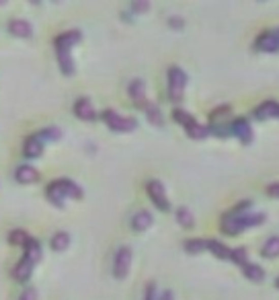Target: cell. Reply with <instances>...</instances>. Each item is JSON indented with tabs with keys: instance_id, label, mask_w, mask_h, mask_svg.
Wrapping results in <instances>:
<instances>
[{
	"instance_id": "1",
	"label": "cell",
	"mask_w": 279,
	"mask_h": 300,
	"mask_svg": "<svg viewBox=\"0 0 279 300\" xmlns=\"http://www.w3.org/2000/svg\"><path fill=\"white\" fill-rule=\"evenodd\" d=\"M251 202H242L234 212H228L222 218V230L226 234H240L246 228H253L261 222H265V214L263 212H249Z\"/></svg>"
},
{
	"instance_id": "2",
	"label": "cell",
	"mask_w": 279,
	"mask_h": 300,
	"mask_svg": "<svg viewBox=\"0 0 279 300\" xmlns=\"http://www.w3.org/2000/svg\"><path fill=\"white\" fill-rule=\"evenodd\" d=\"M47 197L51 199L55 206H64L66 197H72V199H80L82 197V187H78L70 179H55L47 187Z\"/></svg>"
},
{
	"instance_id": "3",
	"label": "cell",
	"mask_w": 279,
	"mask_h": 300,
	"mask_svg": "<svg viewBox=\"0 0 279 300\" xmlns=\"http://www.w3.org/2000/svg\"><path fill=\"white\" fill-rule=\"evenodd\" d=\"M185 86H187V74L183 68L179 66H171L169 68V99L175 103H179L183 95H185Z\"/></svg>"
},
{
	"instance_id": "4",
	"label": "cell",
	"mask_w": 279,
	"mask_h": 300,
	"mask_svg": "<svg viewBox=\"0 0 279 300\" xmlns=\"http://www.w3.org/2000/svg\"><path fill=\"white\" fill-rule=\"evenodd\" d=\"M101 117H103V122H105L111 130H115V132H132V130L138 128L136 117H126V115H121V113H117V111H111V109L103 111Z\"/></svg>"
},
{
	"instance_id": "5",
	"label": "cell",
	"mask_w": 279,
	"mask_h": 300,
	"mask_svg": "<svg viewBox=\"0 0 279 300\" xmlns=\"http://www.w3.org/2000/svg\"><path fill=\"white\" fill-rule=\"evenodd\" d=\"M146 191H148L150 199L154 202V206L158 210H162V212L171 210V202H169V197H166V189H164V185L158 179H150L146 183Z\"/></svg>"
},
{
	"instance_id": "6",
	"label": "cell",
	"mask_w": 279,
	"mask_h": 300,
	"mask_svg": "<svg viewBox=\"0 0 279 300\" xmlns=\"http://www.w3.org/2000/svg\"><path fill=\"white\" fill-rule=\"evenodd\" d=\"M132 259H134V253L130 247H119L117 253H115V259H113V274L117 280H123L132 267Z\"/></svg>"
},
{
	"instance_id": "7",
	"label": "cell",
	"mask_w": 279,
	"mask_h": 300,
	"mask_svg": "<svg viewBox=\"0 0 279 300\" xmlns=\"http://www.w3.org/2000/svg\"><path fill=\"white\" fill-rule=\"evenodd\" d=\"M257 49H259V52H265V54L279 52V33H277V29L261 33L257 37Z\"/></svg>"
},
{
	"instance_id": "8",
	"label": "cell",
	"mask_w": 279,
	"mask_h": 300,
	"mask_svg": "<svg viewBox=\"0 0 279 300\" xmlns=\"http://www.w3.org/2000/svg\"><path fill=\"white\" fill-rule=\"evenodd\" d=\"M230 134H232V136H236L242 144H249V142L253 140V126H251V122H249V119L238 117V119H234V122H232V126H230Z\"/></svg>"
},
{
	"instance_id": "9",
	"label": "cell",
	"mask_w": 279,
	"mask_h": 300,
	"mask_svg": "<svg viewBox=\"0 0 279 300\" xmlns=\"http://www.w3.org/2000/svg\"><path fill=\"white\" fill-rule=\"evenodd\" d=\"M128 91H130L132 101H134L138 107H146V105H148V101H146V84H144L142 78H134V80L130 82Z\"/></svg>"
},
{
	"instance_id": "10",
	"label": "cell",
	"mask_w": 279,
	"mask_h": 300,
	"mask_svg": "<svg viewBox=\"0 0 279 300\" xmlns=\"http://www.w3.org/2000/svg\"><path fill=\"white\" fill-rule=\"evenodd\" d=\"M255 117L257 119H273L279 117V103L269 99V101H263L257 109H255Z\"/></svg>"
},
{
	"instance_id": "11",
	"label": "cell",
	"mask_w": 279,
	"mask_h": 300,
	"mask_svg": "<svg viewBox=\"0 0 279 300\" xmlns=\"http://www.w3.org/2000/svg\"><path fill=\"white\" fill-rule=\"evenodd\" d=\"M74 113H76V117H80V119H84V122H92V119L97 117L95 107H92V103L88 101L86 97H80L78 101H76V105H74Z\"/></svg>"
},
{
	"instance_id": "12",
	"label": "cell",
	"mask_w": 279,
	"mask_h": 300,
	"mask_svg": "<svg viewBox=\"0 0 279 300\" xmlns=\"http://www.w3.org/2000/svg\"><path fill=\"white\" fill-rule=\"evenodd\" d=\"M23 153H25V157H29V159L41 157V153H43V140H41L37 134H35V136H29V138L25 140Z\"/></svg>"
},
{
	"instance_id": "13",
	"label": "cell",
	"mask_w": 279,
	"mask_h": 300,
	"mask_svg": "<svg viewBox=\"0 0 279 300\" xmlns=\"http://www.w3.org/2000/svg\"><path fill=\"white\" fill-rule=\"evenodd\" d=\"M80 37H82V33L76 31V29L66 31V33H62V35L55 37V49H70L72 45H76V43L80 41Z\"/></svg>"
},
{
	"instance_id": "14",
	"label": "cell",
	"mask_w": 279,
	"mask_h": 300,
	"mask_svg": "<svg viewBox=\"0 0 279 300\" xmlns=\"http://www.w3.org/2000/svg\"><path fill=\"white\" fill-rule=\"evenodd\" d=\"M152 222H154V218H152V214H150L148 210H140V212H136L134 218H132V226H134L138 232L148 230V228L152 226Z\"/></svg>"
},
{
	"instance_id": "15",
	"label": "cell",
	"mask_w": 279,
	"mask_h": 300,
	"mask_svg": "<svg viewBox=\"0 0 279 300\" xmlns=\"http://www.w3.org/2000/svg\"><path fill=\"white\" fill-rule=\"evenodd\" d=\"M242 274L246 276V280L255 282V284H261L265 280V269L259 265V263H253V261H246L242 265Z\"/></svg>"
},
{
	"instance_id": "16",
	"label": "cell",
	"mask_w": 279,
	"mask_h": 300,
	"mask_svg": "<svg viewBox=\"0 0 279 300\" xmlns=\"http://www.w3.org/2000/svg\"><path fill=\"white\" fill-rule=\"evenodd\" d=\"M17 181L19 183H35L37 179H39V173H37V169H33L31 165H21L19 169H17Z\"/></svg>"
},
{
	"instance_id": "17",
	"label": "cell",
	"mask_w": 279,
	"mask_h": 300,
	"mask_svg": "<svg viewBox=\"0 0 279 300\" xmlns=\"http://www.w3.org/2000/svg\"><path fill=\"white\" fill-rule=\"evenodd\" d=\"M31 272H33V263H31L27 257H23V259L15 265L13 276H15V280H17V282H27V280H29V276H31Z\"/></svg>"
},
{
	"instance_id": "18",
	"label": "cell",
	"mask_w": 279,
	"mask_h": 300,
	"mask_svg": "<svg viewBox=\"0 0 279 300\" xmlns=\"http://www.w3.org/2000/svg\"><path fill=\"white\" fill-rule=\"evenodd\" d=\"M9 31L13 35H17V37H31V33H33L31 25L27 21H23V19H13L9 23Z\"/></svg>"
},
{
	"instance_id": "19",
	"label": "cell",
	"mask_w": 279,
	"mask_h": 300,
	"mask_svg": "<svg viewBox=\"0 0 279 300\" xmlns=\"http://www.w3.org/2000/svg\"><path fill=\"white\" fill-rule=\"evenodd\" d=\"M58 52V62H60V68L66 76H72L74 74V62L70 58V49H55Z\"/></svg>"
},
{
	"instance_id": "20",
	"label": "cell",
	"mask_w": 279,
	"mask_h": 300,
	"mask_svg": "<svg viewBox=\"0 0 279 300\" xmlns=\"http://www.w3.org/2000/svg\"><path fill=\"white\" fill-rule=\"evenodd\" d=\"M261 255L267 257V259L279 257V236H271V238L265 241V245L261 249Z\"/></svg>"
},
{
	"instance_id": "21",
	"label": "cell",
	"mask_w": 279,
	"mask_h": 300,
	"mask_svg": "<svg viewBox=\"0 0 279 300\" xmlns=\"http://www.w3.org/2000/svg\"><path fill=\"white\" fill-rule=\"evenodd\" d=\"M207 251H211L215 257L220 259H230V253H232V249L226 247L224 243H220V241H207Z\"/></svg>"
},
{
	"instance_id": "22",
	"label": "cell",
	"mask_w": 279,
	"mask_h": 300,
	"mask_svg": "<svg viewBox=\"0 0 279 300\" xmlns=\"http://www.w3.org/2000/svg\"><path fill=\"white\" fill-rule=\"evenodd\" d=\"M173 117H175V122L181 124L185 130H191V128L197 124V119H195L189 111H185V109H175V111H173Z\"/></svg>"
},
{
	"instance_id": "23",
	"label": "cell",
	"mask_w": 279,
	"mask_h": 300,
	"mask_svg": "<svg viewBox=\"0 0 279 300\" xmlns=\"http://www.w3.org/2000/svg\"><path fill=\"white\" fill-rule=\"evenodd\" d=\"M25 257H27L33 265L41 259V247H39V243H37L35 238H31V241H29V245L25 247Z\"/></svg>"
},
{
	"instance_id": "24",
	"label": "cell",
	"mask_w": 279,
	"mask_h": 300,
	"mask_svg": "<svg viewBox=\"0 0 279 300\" xmlns=\"http://www.w3.org/2000/svg\"><path fill=\"white\" fill-rule=\"evenodd\" d=\"M68 245H70V234L64 232V230L55 232V234L51 236V247L55 249V251H64V249H66Z\"/></svg>"
},
{
	"instance_id": "25",
	"label": "cell",
	"mask_w": 279,
	"mask_h": 300,
	"mask_svg": "<svg viewBox=\"0 0 279 300\" xmlns=\"http://www.w3.org/2000/svg\"><path fill=\"white\" fill-rule=\"evenodd\" d=\"M177 222H179L183 228H191L193 222H195V218H193V214H191L189 208H179V210H177Z\"/></svg>"
},
{
	"instance_id": "26",
	"label": "cell",
	"mask_w": 279,
	"mask_h": 300,
	"mask_svg": "<svg viewBox=\"0 0 279 300\" xmlns=\"http://www.w3.org/2000/svg\"><path fill=\"white\" fill-rule=\"evenodd\" d=\"M207 249V241H201V238H189L185 241V251L187 253H201Z\"/></svg>"
},
{
	"instance_id": "27",
	"label": "cell",
	"mask_w": 279,
	"mask_h": 300,
	"mask_svg": "<svg viewBox=\"0 0 279 300\" xmlns=\"http://www.w3.org/2000/svg\"><path fill=\"white\" fill-rule=\"evenodd\" d=\"M9 241H11L13 245H17V247H27L29 241H31V236H29L25 230H13V232L9 234Z\"/></svg>"
},
{
	"instance_id": "28",
	"label": "cell",
	"mask_w": 279,
	"mask_h": 300,
	"mask_svg": "<svg viewBox=\"0 0 279 300\" xmlns=\"http://www.w3.org/2000/svg\"><path fill=\"white\" fill-rule=\"evenodd\" d=\"M144 109H146L148 119H150L154 126H160V124H162V115H160V109H158L156 103H150V101H148V105H146Z\"/></svg>"
},
{
	"instance_id": "29",
	"label": "cell",
	"mask_w": 279,
	"mask_h": 300,
	"mask_svg": "<svg viewBox=\"0 0 279 300\" xmlns=\"http://www.w3.org/2000/svg\"><path fill=\"white\" fill-rule=\"evenodd\" d=\"M230 259H232L234 263H238V265L242 267V265H244V263L249 261V259H246V249H244V247H236V249H232V253H230Z\"/></svg>"
},
{
	"instance_id": "30",
	"label": "cell",
	"mask_w": 279,
	"mask_h": 300,
	"mask_svg": "<svg viewBox=\"0 0 279 300\" xmlns=\"http://www.w3.org/2000/svg\"><path fill=\"white\" fill-rule=\"evenodd\" d=\"M41 140H58L60 136H62V132H60V128H55V126H51V128H43L39 134H37Z\"/></svg>"
},
{
	"instance_id": "31",
	"label": "cell",
	"mask_w": 279,
	"mask_h": 300,
	"mask_svg": "<svg viewBox=\"0 0 279 300\" xmlns=\"http://www.w3.org/2000/svg\"><path fill=\"white\" fill-rule=\"evenodd\" d=\"M35 298H37L35 288H27V290L21 294V298H19V300H35Z\"/></svg>"
},
{
	"instance_id": "32",
	"label": "cell",
	"mask_w": 279,
	"mask_h": 300,
	"mask_svg": "<svg viewBox=\"0 0 279 300\" xmlns=\"http://www.w3.org/2000/svg\"><path fill=\"white\" fill-rule=\"evenodd\" d=\"M144 300H158V296H156V286L154 284H150L148 288H146V298Z\"/></svg>"
},
{
	"instance_id": "33",
	"label": "cell",
	"mask_w": 279,
	"mask_h": 300,
	"mask_svg": "<svg viewBox=\"0 0 279 300\" xmlns=\"http://www.w3.org/2000/svg\"><path fill=\"white\" fill-rule=\"evenodd\" d=\"M169 25H171V27L181 29V27L185 25V21H183V19H179V17H171V19H169Z\"/></svg>"
},
{
	"instance_id": "34",
	"label": "cell",
	"mask_w": 279,
	"mask_h": 300,
	"mask_svg": "<svg viewBox=\"0 0 279 300\" xmlns=\"http://www.w3.org/2000/svg\"><path fill=\"white\" fill-rule=\"evenodd\" d=\"M148 9H150L148 3H134L132 5V11H148Z\"/></svg>"
},
{
	"instance_id": "35",
	"label": "cell",
	"mask_w": 279,
	"mask_h": 300,
	"mask_svg": "<svg viewBox=\"0 0 279 300\" xmlns=\"http://www.w3.org/2000/svg\"><path fill=\"white\" fill-rule=\"evenodd\" d=\"M267 191H269L273 197H279V183H271V185L267 187Z\"/></svg>"
},
{
	"instance_id": "36",
	"label": "cell",
	"mask_w": 279,
	"mask_h": 300,
	"mask_svg": "<svg viewBox=\"0 0 279 300\" xmlns=\"http://www.w3.org/2000/svg\"><path fill=\"white\" fill-rule=\"evenodd\" d=\"M158 300H175V298H173V292L171 290H164V292H160Z\"/></svg>"
},
{
	"instance_id": "37",
	"label": "cell",
	"mask_w": 279,
	"mask_h": 300,
	"mask_svg": "<svg viewBox=\"0 0 279 300\" xmlns=\"http://www.w3.org/2000/svg\"><path fill=\"white\" fill-rule=\"evenodd\" d=\"M275 288H277V290H279V276H277V278H275Z\"/></svg>"
}]
</instances>
